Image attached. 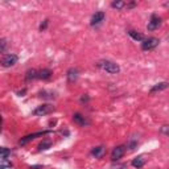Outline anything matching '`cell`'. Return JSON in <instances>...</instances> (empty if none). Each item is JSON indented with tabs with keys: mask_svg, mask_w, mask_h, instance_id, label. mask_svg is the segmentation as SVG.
Segmentation results:
<instances>
[{
	"mask_svg": "<svg viewBox=\"0 0 169 169\" xmlns=\"http://www.w3.org/2000/svg\"><path fill=\"white\" fill-rule=\"evenodd\" d=\"M29 169H42V165H31Z\"/></svg>",
	"mask_w": 169,
	"mask_h": 169,
	"instance_id": "cell-26",
	"label": "cell"
},
{
	"mask_svg": "<svg viewBox=\"0 0 169 169\" xmlns=\"http://www.w3.org/2000/svg\"><path fill=\"white\" fill-rule=\"evenodd\" d=\"M160 24H161V20H160L159 16L152 15L151 20L148 21V25H147V28H148V31H155V29H157V28L160 27Z\"/></svg>",
	"mask_w": 169,
	"mask_h": 169,
	"instance_id": "cell-7",
	"label": "cell"
},
{
	"mask_svg": "<svg viewBox=\"0 0 169 169\" xmlns=\"http://www.w3.org/2000/svg\"><path fill=\"white\" fill-rule=\"evenodd\" d=\"M104 17H106L104 12H95V13L93 15V17H91V21H90V24H91V27L99 25L102 21H104Z\"/></svg>",
	"mask_w": 169,
	"mask_h": 169,
	"instance_id": "cell-8",
	"label": "cell"
},
{
	"mask_svg": "<svg viewBox=\"0 0 169 169\" xmlns=\"http://www.w3.org/2000/svg\"><path fill=\"white\" fill-rule=\"evenodd\" d=\"M52 70H49V69H42V70H40L38 71V78L40 80H49L50 77H52Z\"/></svg>",
	"mask_w": 169,
	"mask_h": 169,
	"instance_id": "cell-14",
	"label": "cell"
},
{
	"mask_svg": "<svg viewBox=\"0 0 169 169\" xmlns=\"http://www.w3.org/2000/svg\"><path fill=\"white\" fill-rule=\"evenodd\" d=\"M25 91H27V90L24 89V90H21V91H19L17 93V95H19V97H24V94H25Z\"/></svg>",
	"mask_w": 169,
	"mask_h": 169,
	"instance_id": "cell-27",
	"label": "cell"
},
{
	"mask_svg": "<svg viewBox=\"0 0 169 169\" xmlns=\"http://www.w3.org/2000/svg\"><path fill=\"white\" fill-rule=\"evenodd\" d=\"M138 147V140L136 139H132L131 142H129V144H128V148H129V151H133L135 148Z\"/></svg>",
	"mask_w": 169,
	"mask_h": 169,
	"instance_id": "cell-23",
	"label": "cell"
},
{
	"mask_svg": "<svg viewBox=\"0 0 169 169\" xmlns=\"http://www.w3.org/2000/svg\"><path fill=\"white\" fill-rule=\"evenodd\" d=\"M97 66L100 67L102 70L110 73V74H118V73L120 71V66L118 65L116 62H114V61H109V60L99 61V62L97 64Z\"/></svg>",
	"mask_w": 169,
	"mask_h": 169,
	"instance_id": "cell-1",
	"label": "cell"
},
{
	"mask_svg": "<svg viewBox=\"0 0 169 169\" xmlns=\"http://www.w3.org/2000/svg\"><path fill=\"white\" fill-rule=\"evenodd\" d=\"M0 155H2V160H3V159H8V157L11 156V149L5 148V147L0 148Z\"/></svg>",
	"mask_w": 169,
	"mask_h": 169,
	"instance_id": "cell-19",
	"label": "cell"
},
{
	"mask_svg": "<svg viewBox=\"0 0 169 169\" xmlns=\"http://www.w3.org/2000/svg\"><path fill=\"white\" fill-rule=\"evenodd\" d=\"M48 20H44V22H41V25H40V32H44L45 29L48 28Z\"/></svg>",
	"mask_w": 169,
	"mask_h": 169,
	"instance_id": "cell-25",
	"label": "cell"
},
{
	"mask_svg": "<svg viewBox=\"0 0 169 169\" xmlns=\"http://www.w3.org/2000/svg\"><path fill=\"white\" fill-rule=\"evenodd\" d=\"M53 111H54V107L52 104H41V106H38L37 109L33 110V115L35 116H44V115H48Z\"/></svg>",
	"mask_w": 169,
	"mask_h": 169,
	"instance_id": "cell-2",
	"label": "cell"
},
{
	"mask_svg": "<svg viewBox=\"0 0 169 169\" xmlns=\"http://www.w3.org/2000/svg\"><path fill=\"white\" fill-rule=\"evenodd\" d=\"M36 78H38V71L37 70L29 69L27 71V74H25V80L27 81H32V80H36Z\"/></svg>",
	"mask_w": 169,
	"mask_h": 169,
	"instance_id": "cell-15",
	"label": "cell"
},
{
	"mask_svg": "<svg viewBox=\"0 0 169 169\" xmlns=\"http://www.w3.org/2000/svg\"><path fill=\"white\" fill-rule=\"evenodd\" d=\"M38 97L44 98V99H54L56 95L53 93H48V91H45V90H42V91H40V94H38Z\"/></svg>",
	"mask_w": 169,
	"mask_h": 169,
	"instance_id": "cell-17",
	"label": "cell"
},
{
	"mask_svg": "<svg viewBox=\"0 0 169 169\" xmlns=\"http://www.w3.org/2000/svg\"><path fill=\"white\" fill-rule=\"evenodd\" d=\"M50 145H52V143H50L49 140H44V142L38 145V149H40V151H46V149L50 148Z\"/></svg>",
	"mask_w": 169,
	"mask_h": 169,
	"instance_id": "cell-20",
	"label": "cell"
},
{
	"mask_svg": "<svg viewBox=\"0 0 169 169\" xmlns=\"http://www.w3.org/2000/svg\"><path fill=\"white\" fill-rule=\"evenodd\" d=\"M168 87H169V83H168V82H160V83L155 84V86L149 90V93H151V94H155V93H157V91H162V90H165V89H168Z\"/></svg>",
	"mask_w": 169,
	"mask_h": 169,
	"instance_id": "cell-11",
	"label": "cell"
},
{
	"mask_svg": "<svg viewBox=\"0 0 169 169\" xmlns=\"http://www.w3.org/2000/svg\"><path fill=\"white\" fill-rule=\"evenodd\" d=\"M82 102H87V100H89V97H82Z\"/></svg>",
	"mask_w": 169,
	"mask_h": 169,
	"instance_id": "cell-29",
	"label": "cell"
},
{
	"mask_svg": "<svg viewBox=\"0 0 169 169\" xmlns=\"http://www.w3.org/2000/svg\"><path fill=\"white\" fill-rule=\"evenodd\" d=\"M111 7L115 9H123L124 7H127V3L126 2H114L111 4Z\"/></svg>",
	"mask_w": 169,
	"mask_h": 169,
	"instance_id": "cell-18",
	"label": "cell"
},
{
	"mask_svg": "<svg viewBox=\"0 0 169 169\" xmlns=\"http://www.w3.org/2000/svg\"><path fill=\"white\" fill-rule=\"evenodd\" d=\"M5 50H7V40L2 38V40H0V52L5 53Z\"/></svg>",
	"mask_w": 169,
	"mask_h": 169,
	"instance_id": "cell-21",
	"label": "cell"
},
{
	"mask_svg": "<svg viewBox=\"0 0 169 169\" xmlns=\"http://www.w3.org/2000/svg\"><path fill=\"white\" fill-rule=\"evenodd\" d=\"M132 167L133 168H142L144 164H145V159H144V156H138V157H135V159L132 160Z\"/></svg>",
	"mask_w": 169,
	"mask_h": 169,
	"instance_id": "cell-13",
	"label": "cell"
},
{
	"mask_svg": "<svg viewBox=\"0 0 169 169\" xmlns=\"http://www.w3.org/2000/svg\"><path fill=\"white\" fill-rule=\"evenodd\" d=\"M73 120H74L77 124H80V126H87L89 124V120L84 116H82L81 114H78V112L73 115Z\"/></svg>",
	"mask_w": 169,
	"mask_h": 169,
	"instance_id": "cell-12",
	"label": "cell"
},
{
	"mask_svg": "<svg viewBox=\"0 0 169 169\" xmlns=\"http://www.w3.org/2000/svg\"><path fill=\"white\" fill-rule=\"evenodd\" d=\"M128 35L131 36L135 41H144V36L142 35V33H139V32H136V31H128Z\"/></svg>",
	"mask_w": 169,
	"mask_h": 169,
	"instance_id": "cell-16",
	"label": "cell"
},
{
	"mask_svg": "<svg viewBox=\"0 0 169 169\" xmlns=\"http://www.w3.org/2000/svg\"><path fill=\"white\" fill-rule=\"evenodd\" d=\"M135 5H136V3H129V4H127V8H133Z\"/></svg>",
	"mask_w": 169,
	"mask_h": 169,
	"instance_id": "cell-28",
	"label": "cell"
},
{
	"mask_svg": "<svg viewBox=\"0 0 169 169\" xmlns=\"http://www.w3.org/2000/svg\"><path fill=\"white\" fill-rule=\"evenodd\" d=\"M104 153H106V148L103 147V145L95 147V148H93V151H91V155H93L94 157H97V159H102V157L104 156Z\"/></svg>",
	"mask_w": 169,
	"mask_h": 169,
	"instance_id": "cell-10",
	"label": "cell"
},
{
	"mask_svg": "<svg viewBox=\"0 0 169 169\" xmlns=\"http://www.w3.org/2000/svg\"><path fill=\"white\" fill-rule=\"evenodd\" d=\"M78 77H80V70L77 67H71V69L67 70V81H69V83L75 82Z\"/></svg>",
	"mask_w": 169,
	"mask_h": 169,
	"instance_id": "cell-9",
	"label": "cell"
},
{
	"mask_svg": "<svg viewBox=\"0 0 169 169\" xmlns=\"http://www.w3.org/2000/svg\"><path fill=\"white\" fill-rule=\"evenodd\" d=\"M126 153V147L124 145H118V147L114 148V151H112V153H111V160L112 161H118V160H120L123 156H124Z\"/></svg>",
	"mask_w": 169,
	"mask_h": 169,
	"instance_id": "cell-6",
	"label": "cell"
},
{
	"mask_svg": "<svg viewBox=\"0 0 169 169\" xmlns=\"http://www.w3.org/2000/svg\"><path fill=\"white\" fill-rule=\"evenodd\" d=\"M159 44H160L159 38L149 37V38H147V40H144V41L142 42V49H143V50H152V49H155Z\"/></svg>",
	"mask_w": 169,
	"mask_h": 169,
	"instance_id": "cell-3",
	"label": "cell"
},
{
	"mask_svg": "<svg viewBox=\"0 0 169 169\" xmlns=\"http://www.w3.org/2000/svg\"><path fill=\"white\" fill-rule=\"evenodd\" d=\"M17 56L13 54V53H9V54H5L3 60H2V65L3 67H11V66H13L16 62H17Z\"/></svg>",
	"mask_w": 169,
	"mask_h": 169,
	"instance_id": "cell-5",
	"label": "cell"
},
{
	"mask_svg": "<svg viewBox=\"0 0 169 169\" xmlns=\"http://www.w3.org/2000/svg\"><path fill=\"white\" fill-rule=\"evenodd\" d=\"M49 132H50V131H41V132H36V133L27 135V136H24V138H21V139H20L19 144H20V145H25V144H28L29 142H32V140H35L36 138L44 136V135H46V133H49Z\"/></svg>",
	"mask_w": 169,
	"mask_h": 169,
	"instance_id": "cell-4",
	"label": "cell"
},
{
	"mask_svg": "<svg viewBox=\"0 0 169 169\" xmlns=\"http://www.w3.org/2000/svg\"><path fill=\"white\" fill-rule=\"evenodd\" d=\"M2 168L3 169H11V168H12V162H11V161H8L7 159H3L2 160Z\"/></svg>",
	"mask_w": 169,
	"mask_h": 169,
	"instance_id": "cell-22",
	"label": "cell"
},
{
	"mask_svg": "<svg viewBox=\"0 0 169 169\" xmlns=\"http://www.w3.org/2000/svg\"><path fill=\"white\" fill-rule=\"evenodd\" d=\"M160 132L162 135H167V136H169V126H162L160 128Z\"/></svg>",
	"mask_w": 169,
	"mask_h": 169,
	"instance_id": "cell-24",
	"label": "cell"
}]
</instances>
